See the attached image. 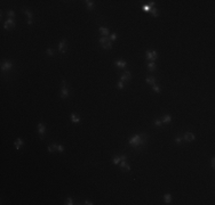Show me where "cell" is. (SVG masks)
<instances>
[{
  "instance_id": "4dcf8cb0",
  "label": "cell",
  "mask_w": 215,
  "mask_h": 205,
  "mask_svg": "<svg viewBox=\"0 0 215 205\" xmlns=\"http://www.w3.org/2000/svg\"><path fill=\"white\" fill-rule=\"evenodd\" d=\"M46 54H47L48 56H53V55H54V50H52L50 48H47V50H46Z\"/></svg>"
},
{
  "instance_id": "e0dca14e",
  "label": "cell",
  "mask_w": 215,
  "mask_h": 205,
  "mask_svg": "<svg viewBox=\"0 0 215 205\" xmlns=\"http://www.w3.org/2000/svg\"><path fill=\"white\" fill-rule=\"evenodd\" d=\"M23 144H24V142H23L22 139H21V138H17V139H16V141L14 142V146H15L16 149H19V148H21V147L23 146Z\"/></svg>"
},
{
  "instance_id": "4fadbf2b",
  "label": "cell",
  "mask_w": 215,
  "mask_h": 205,
  "mask_svg": "<svg viewBox=\"0 0 215 205\" xmlns=\"http://www.w3.org/2000/svg\"><path fill=\"white\" fill-rule=\"evenodd\" d=\"M114 65H116L118 68H125V67L127 66V62L119 59V60H116V62H114Z\"/></svg>"
},
{
  "instance_id": "d4e9b609",
  "label": "cell",
  "mask_w": 215,
  "mask_h": 205,
  "mask_svg": "<svg viewBox=\"0 0 215 205\" xmlns=\"http://www.w3.org/2000/svg\"><path fill=\"white\" fill-rule=\"evenodd\" d=\"M153 124H155L156 127H161V125H162V121H161V120H159V119H156L155 121H153Z\"/></svg>"
},
{
  "instance_id": "ffe728a7",
  "label": "cell",
  "mask_w": 215,
  "mask_h": 205,
  "mask_svg": "<svg viewBox=\"0 0 215 205\" xmlns=\"http://www.w3.org/2000/svg\"><path fill=\"white\" fill-rule=\"evenodd\" d=\"M164 201H165V203H166V204L172 203V195H170V194H165V195H164Z\"/></svg>"
},
{
  "instance_id": "ac0fdd59",
  "label": "cell",
  "mask_w": 215,
  "mask_h": 205,
  "mask_svg": "<svg viewBox=\"0 0 215 205\" xmlns=\"http://www.w3.org/2000/svg\"><path fill=\"white\" fill-rule=\"evenodd\" d=\"M156 68H157V65H156L155 62H150V63L148 64V70H149L150 72L156 71Z\"/></svg>"
},
{
  "instance_id": "9c48e42d",
  "label": "cell",
  "mask_w": 215,
  "mask_h": 205,
  "mask_svg": "<svg viewBox=\"0 0 215 205\" xmlns=\"http://www.w3.org/2000/svg\"><path fill=\"white\" fill-rule=\"evenodd\" d=\"M23 13L28 16V24L32 25V23H33V15H32V13L29 9H25V8H23Z\"/></svg>"
},
{
  "instance_id": "30bf717a",
  "label": "cell",
  "mask_w": 215,
  "mask_h": 205,
  "mask_svg": "<svg viewBox=\"0 0 215 205\" xmlns=\"http://www.w3.org/2000/svg\"><path fill=\"white\" fill-rule=\"evenodd\" d=\"M38 133L40 134L41 139L44 138V136H45V133H46V127L44 123H39V124H38Z\"/></svg>"
},
{
  "instance_id": "9a60e30c",
  "label": "cell",
  "mask_w": 215,
  "mask_h": 205,
  "mask_svg": "<svg viewBox=\"0 0 215 205\" xmlns=\"http://www.w3.org/2000/svg\"><path fill=\"white\" fill-rule=\"evenodd\" d=\"M85 4H86V7H87L88 10H93V9H94V1H92V0H86Z\"/></svg>"
},
{
  "instance_id": "2e32d148",
  "label": "cell",
  "mask_w": 215,
  "mask_h": 205,
  "mask_svg": "<svg viewBox=\"0 0 215 205\" xmlns=\"http://www.w3.org/2000/svg\"><path fill=\"white\" fill-rule=\"evenodd\" d=\"M70 119H71V122H72V123H75V124H77V123H80V122H81L80 117H78V116L75 115V114H73V113L71 114Z\"/></svg>"
},
{
  "instance_id": "8fae6325",
  "label": "cell",
  "mask_w": 215,
  "mask_h": 205,
  "mask_svg": "<svg viewBox=\"0 0 215 205\" xmlns=\"http://www.w3.org/2000/svg\"><path fill=\"white\" fill-rule=\"evenodd\" d=\"M119 166H120V169L122 171H131V166H129V164L126 161H120Z\"/></svg>"
},
{
  "instance_id": "1f68e13d",
  "label": "cell",
  "mask_w": 215,
  "mask_h": 205,
  "mask_svg": "<svg viewBox=\"0 0 215 205\" xmlns=\"http://www.w3.org/2000/svg\"><path fill=\"white\" fill-rule=\"evenodd\" d=\"M117 88H118V89H120V90L124 89V82H122V81L118 82V83H117Z\"/></svg>"
},
{
  "instance_id": "484cf974",
  "label": "cell",
  "mask_w": 215,
  "mask_h": 205,
  "mask_svg": "<svg viewBox=\"0 0 215 205\" xmlns=\"http://www.w3.org/2000/svg\"><path fill=\"white\" fill-rule=\"evenodd\" d=\"M118 39V34L117 33H112L110 35V41H116Z\"/></svg>"
},
{
  "instance_id": "277c9868",
  "label": "cell",
  "mask_w": 215,
  "mask_h": 205,
  "mask_svg": "<svg viewBox=\"0 0 215 205\" xmlns=\"http://www.w3.org/2000/svg\"><path fill=\"white\" fill-rule=\"evenodd\" d=\"M69 95H70V91H69V89L65 86V81L63 80L62 81V88H61V98L65 99V98L69 97Z\"/></svg>"
},
{
  "instance_id": "5b68a950",
  "label": "cell",
  "mask_w": 215,
  "mask_h": 205,
  "mask_svg": "<svg viewBox=\"0 0 215 205\" xmlns=\"http://www.w3.org/2000/svg\"><path fill=\"white\" fill-rule=\"evenodd\" d=\"M16 26V23L15 21H14V18H8L6 22H5V30H10V29H14Z\"/></svg>"
},
{
  "instance_id": "d590c367",
  "label": "cell",
  "mask_w": 215,
  "mask_h": 205,
  "mask_svg": "<svg viewBox=\"0 0 215 205\" xmlns=\"http://www.w3.org/2000/svg\"><path fill=\"white\" fill-rule=\"evenodd\" d=\"M85 204L86 205H93V203H92L91 201H85Z\"/></svg>"
},
{
  "instance_id": "f1b7e54d",
  "label": "cell",
  "mask_w": 215,
  "mask_h": 205,
  "mask_svg": "<svg viewBox=\"0 0 215 205\" xmlns=\"http://www.w3.org/2000/svg\"><path fill=\"white\" fill-rule=\"evenodd\" d=\"M174 141L176 142V144H181V142L183 141V138H182V137H180V136H178V137H175Z\"/></svg>"
},
{
  "instance_id": "4316f807",
  "label": "cell",
  "mask_w": 215,
  "mask_h": 205,
  "mask_svg": "<svg viewBox=\"0 0 215 205\" xmlns=\"http://www.w3.org/2000/svg\"><path fill=\"white\" fill-rule=\"evenodd\" d=\"M7 15L9 16V18H14V17H15V13H14V10H8L7 11Z\"/></svg>"
},
{
  "instance_id": "44dd1931",
  "label": "cell",
  "mask_w": 215,
  "mask_h": 205,
  "mask_svg": "<svg viewBox=\"0 0 215 205\" xmlns=\"http://www.w3.org/2000/svg\"><path fill=\"white\" fill-rule=\"evenodd\" d=\"M145 82L149 83V84H152V86H153V84H156V79L153 78V76H149V78L145 79Z\"/></svg>"
},
{
  "instance_id": "7a4b0ae2",
  "label": "cell",
  "mask_w": 215,
  "mask_h": 205,
  "mask_svg": "<svg viewBox=\"0 0 215 205\" xmlns=\"http://www.w3.org/2000/svg\"><path fill=\"white\" fill-rule=\"evenodd\" d=\"M98 42L101 43L103 49H112V42H111L110 39H108V38H105V37L100 38V39H98Z\"/></svg>"
},
{
  "instance_id": "83f0119b",
  "label": "cell",
  "mask_w": 215,
  "mask_h": 205,
  "mask_svg": "<svg viewBox=\"0 0 215 205\" xmlns=\"http://www.w3.org/2000/svg\"><path fill=\"white\" fill-rule=\"evenodd\" d=\"M142 9H143L144 11H147V13H149V11L151 10V7L149 6V5H143L142 6Z\"/></svg>"
},
{
  "instance_id": "52a82bcc",
  "label": "cell",
  "mask_w": 215,
  "mask_h": 205,
  "mask_svg": "<svg viewBox=\"0 0 215 205\" xmlns=\"http://www.w3.org/2000/svg\"><path fill=\"white\" fill-rule=\"evenodd\" d=\"M11 68H13V63L9 62V60L1 64V71L2 72H8V71H10Z\"/></svg>"
},
{
  "instance_id": "e575fe53",
  "label": "cell",
  "mask_w": 215,
  "mask_h": 205,
  "mask_svg": "<svg viewBox=\"0 0 215 205\" xmlns=\"http://www.w3.org/2000/svg\"><path fill=\"white\" fill-rule=\"evenodd\" d=\"M211 164H212V168L214 169V168H215V158H212V162H211Z\"/></svg>"
},
{
  "instance_id": "f546056e",
  "label": "cell",
  "mask_w": 215,
  "mask_h": 205,
  "mask_svg": "<svg viewBox=\"0 0 215 205\" xmlns=\"http://www.w3.org/2000/svg\"><path fill=\"white\" fill-rule=\"evenodd\" d=\"M152 90H153L155 92H157V93L160 92V88H159L157 84H153V86H152Z\"/></svg>"
},
{
  "instance_id": "7c38bea8",
  "label": "cell",
  "mask_w": 215,
  "mask_h": 205,
  "mask_svg": "<svg viewBox=\"0 0 215 205\" xmlns=\"http://www.w3.org/2000/svg\"><path fill=\"white\" fill-rule=\"evenodd\" d=\"M131 79H132V74H131V72H129V71H126L124 74L120 76V81L126 82V81H129Z\"/></svg>"
},
{
  "instance_id": "5bb4252c",
  "label": "cell",
  "mask_w": 215,
  "mask_h": 205,
  "mask_svg": "<svg viewBox=\"0 0 215 205\" xmlns=\"http://www.w3.org/2000/svg\"><path fill=\"white\" fill-rule=\"evenodd\" d=\"M98 31H100V33L102 34V35H104V37H108L110 33V31L108 27H104V26H100L98 27Z\"/></svg>"
},
{
  "instance_id": "8992f818",
  "label": "cell",
  "mask_w": 215,
  "mask_h": 205,
  "mask_svg": "<svg viewBox=\"0 0 215 205\" xmlns=\"http://www.w3.org/2000/svg\"><path fill=\"white\" fill-rule=\"evenodd\" d=\"M58 51L61 54H65L66 52V39H62L58 43Z\"/></svg>"
},
{
  "instance_id": "7402d4cb",
  "label": "cell",
  "mask_w": 215,
  "mask_h": 205,
  "mask_svg": "<svg viewBox=\"0 0 215 205\" xmlns=\"http://www.w3.org/2000/svg\"><path fill=\"white\" fill-rule=\"evenodd\" d=\"M47 150H48L49 153H53V152H55V150H57V145H56V144H53V145H49V146H48V148H47Z\"/></svg>"
},
{
  "instance_id": "6da1fadb",
  "label": "cell",
  "mask_w": 215,
  "mask_h": 205,
  "mask_svg": "<svg viewBox=\"0 0 215 205\" xmlns=\"http://www.w3.org/2000/svg\"><path fill=\"white\" fill-rule=\"evenodd\" d=\"M147 136H144V134H135V136H133L131 137V139L128 140L129 145L132 146V147H141V146H144L145 145V142H147Z\"/></svg>"
},
{
  "instance_id": "603a6c76",
  "label": "cell",
  "mask_w": 215,
  "mask_h": 205,
  "mask_svg": "<svg viewBox=\"0 0 215 205\" xmlns=\"http://www.w3.org/2000/svg\"><path fill=\"white\" fill-rule=\"evenodd\" d=\"M150 13H151V14H152V16H153V17H158V15H159V13H158V9H157V8H156V7L151 8Z\"/></svg>"
},
{
  "instance_id": "d6986e66",
  "label": "cell",
  "mask_w": 215,
  "mask_h": 205,
  "mask_svg": "<svg viewBox=\"0 0 215 205\" xmlns=\"http://www.w3.org/2000/svg\"><path fill=\"white\" fill-rule=\"evenodd\" d=\"M170 122H172V116L166 114V115L164 116V119H162V124H168Z\"/></svg>"
},
{
  "instance_id": "cb8c5ba5",
  "label": "cell",
  "mask_w": 215,
  "mask_h": 205,
  "mask_svg": "<svg viewBox=\"0 0 215 205\" xmlns=\"http://www.w3.org/2000/svg\"><path fill=\"white\" fill-rule=\"evenodd\" d=\"M120 156H116V157H113V160H112V163L114 164V165H119V163H120Z\"/></svg>"
},
{
  "instance_id": "d6a6232c",
  "label": "cell",
  "mask_w": 215,
  "mask_h": 205,
  "mask_svg": "<svg viewBox=\"0 0 215 205\" xmlns=\"http://www.w3.org/2000/svg\"><path fill=\"white\" fill-rule=\"evenodd\" d=\"M57 150H58L60 153H63V152H64V146L63 145H57Z\"/></svg>"
},
{
  "instance_id": "3957f363",
  "label": "cell",
  "mask_w": 215,
  "mask_h": 205,
  "mask_svg": "<svg viewBox=\"0 0 215 205\" xmlns=\"http://www.w3.org/2000/svg\"><path fill=\"white\" fill-rule=\"evenodd\" d=\"M157 57H158V54L156 50H148L145 52V59L148 60H151V62H155L157 59Z\"/></svg>"
},
{
  "instance_id": "ba28073f",
  "label": "cell",
  "mask_w": 215,
  "mask_h": 205,
  "mask_svg": "<svg viewBox=\"0 0 215 205\" xmlns=\"http://www.w3.org/2000/svg\"><path fill=\"white\" fill-rule=\"evenodd\" d=\"M182 138H183V140H184V141L191 142V141H193V140L196 139V137H195V134H193L192 132H185L184 136H183Z\"/></svg>"
},
{
  "instance_id": "836d02e7",
  "label": "cell",
  "mask_w": 215,
  "mask_h": 205,
  "mask_svg": "<svg viewBox=\"0 0 215 205\" xmlns=\"http://www.w3.org/2000/svg\"><path fill=\"white\" fill-rule=\"evenodd\" d=\"M65 204L66 205H73L75 204V203H73V199H72V198H66V203H65Z\"/></svg>"
}]
</instances>
